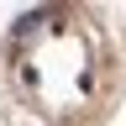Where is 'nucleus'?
Here are the masks:
<instances>
[{"label": "nucleus", "mask_w": 126, "mask_h": 126, "mask_svg": "<svg viewBox=\"0 0 126 126\" xmlns=\"http://www.w3.org/2000/svg\"><path fill=\"white\" fill-rule=\"evenodd\" d=\"M5 84L26 116L68 126L84 110H100V100L116 84V58L89 16L47 11L26 16V26L16 32L5 53Z\"/></svg>", "instance_id": "obj_1"}]
</instances>
